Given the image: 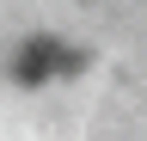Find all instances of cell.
<instances>
[{
	"instance_id": "cell-1",
	"label": "cell",
	"mask_w": 147,
	"mask_h": 141,
	"mask_svg": "<svg viewBox=\"0 0 147 141\" xmlns=\"http://www.w3.org/2000/svg\"><path fill=\"white\" fill-rule=\"evenodd\" d=\"M67 67H74V49H67V43L31 37V43L12 55V80H18V86H43V80H55V74H67Z\"/></svg>"
}]
</instances>
